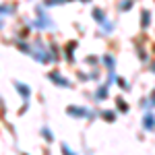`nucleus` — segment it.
Returning <instances> with one entry per match:
<instances>
[{
    "instance_id": "1",
    "label": "nucleus",
    "mask_w": 155,
    "mask_h": 155,
    "mask_svg": "<svg viewBox=\"0 0 155 155\" xmlns=\"http://www.w3.org/2000/svg\"><path fill=\"white\" fill-rule=\"evenodd\" d=\"M143 128L145 130H155V116L151 110H147L143 114Z\"/></svg>"
},
{
    "instance_id": "2",
    "label": "nucleus",
    "mask_w": 155,
    "mask_h": 155,
    "mask_svg": "<svg viewBox=\"0 0 155 155\" xmlns=\"http://www.w3.org/2000/svg\"><path fill=\"white\" fill-rule=\"evenodd\" d=\"M68 116H77V118H93L85 107H79V106H71L68 107Z\"/></svg>"
},
{
    "instance_id": "3",
    "label": "nucleus",
    "mask_w": 155,
    "mask_h": 155,
    "mask_svg": "<svg viewBox=\"0 0 155 155\" xmlns=\"http://www.w3.org/2000/svg\"><path fill=\"white\" fill-rule=\"evenodd\" d=\"M50 79H52V81H54V83H58V85H62V87H68V81H64V79H62V74H58V72H52V74H50Z\"/></svg>"
},
{
    "instance_id": "4",
    "label": "nucleus",
    "mask_w": 155,
    "mask_h": 155,
    "mask_svg": "<svg viewBox=\"0 0 155 155\" xmlns=\"http://www.w3.org/2000/svg\"><path fill=\"white\" fill-rule=\"evenodd\" d=\"M15 87L19 89V93H21L25 99H29V95H31V93H29V87H27V85H23V83H19V81H17V83H15Z\"/></svg>"
},
{
    "instance_id": "5",
    "label": "nucleus",
    "mask_w": 155,
    "mask_h": 155,
    "mask_svg": "<svg viewBox=\"0 0 155 155\" xmlns=\"http://www.w3.org/2000/svg\"><path fill=\"white\" fill-rule=\"evenodd\" d=\"M41 134L46 137V141H48V143H52V141H54V134H52V130H50L48 126H41Z\"/></svg>"
},
{
    "instance_id": "6",
    "label": "nucleus",
    "mask_w": 155,
    "mask_h": 155,
    "mask_svg": "<svg viewBox=\"0 0 155 155\" xmlns=\"http://www.w3.org/2000/svg\"><path fill=\"white\" fill-rule=\"evenodd\" d=\"M106 95H107V85H104V87H99V89H97L95 99H106Z\"/></svg>"
},
{
    "instance_id": "7",
    "label": "nucleus",
    "mask_w": 155,
    "mask_h": 155,
    "mask_svg": "<svg viewBox=\"0 0 155 155\" xmlns=\"http://www.w3.org/2000/svg\"><path fill=\"white\" fill-rule=\"evenodd\" d=\"M60 149H62V155H77L74 151H71V147H68L66 143H62V145H60Z\"/></svg>"
},
{
    "instance_id": "8",
    "label": "nucleus",
    "mask_w": 155,
    "mask_h": 155,
    "mask_svg": "<svg viewBox=\"0 0 155 155\" xmlns=\"http://www.w3.org/2000/svg\"><path fill=\"white\" fill-rule=\"evenodd\" d=\"M118 112H124V114H126V112H128V104H126V101H122V99H118Z\"/></svg>"
},
{
    "instance_id": "9",
    "label": "nucleus",
    "mask_w": 155,
    "mask_h": 155,
    "mask_svg": "<svg viewBox=\"0 0 155 155\" xmlns=\"http://www.w3.org/2000/svg\"><path fill=\"white\" fill-rule=\"evenodd\" d=\"M104 118H106V120H114V118H116V114H114V112H104Z\"/></svg>"
},
{
    "instance_id": "10",
    "label": "nucleus",
    "mask_w": 155,
    "mask_h": 155,
    "mask_svg": "<svg viewBox=\"0 0 155 155\" xmlns=\"http://www.w3.org/2000/svg\"><path fill=\"white\" fill-rule=\"evenodd\" d=\"M149 23V12H143V25Z\"/></svg>"
},
{
    "instance_id": "11",
    "label": "nucleus",
    "mask_w": 155,
    "mask_h": 155,
    "mask_svg": "<svg viewBox=\"0 0 155 155\" xmlns=\"http://www.w3.org/2000/svg\"><path fill=\"white\" fill-rule=\"evenodd\" d=\"M151 104H155V91H153V95H151Z\"/></svg>"
}]
</instances>
